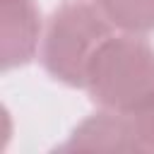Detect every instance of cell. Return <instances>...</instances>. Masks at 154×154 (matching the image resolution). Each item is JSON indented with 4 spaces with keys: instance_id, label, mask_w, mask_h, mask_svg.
Returning a JSON list of instances; mask_svg holds the SVG:
<instances>
[{
    "instance_id": "cell-1",
    "label": "cell",
    "mask_w": 154,
    "mask_h": 154,
    "mask_svg": "<svg viewBox=\"0 0 154 154\" xmlns=\"http://www.w3.org/2000/svg\"><path fill=\"white\" fill-rule=\"evenodd\" d=\"M84 89L101 108L140 111L154 99V46L140 34H111L89 60Z\"/></svg>"
},
{
    "instance_id": "cell-2",
    "label": "cell",
    "mask_w": 154,
    "mask_h": 154,
    "mask_svg": "<svg viewBox=\"0 0 154 154\" xmlns=\"http://www.w3.org/2000/svg\"><path fill=\"white\" fill-rule=\"evenodd\" d=\"M111 31L113 24L96 2L67 0L51 14L43 29L38 48L43 70L67 87L84 89L89 60Z\"/></svg>"
},
{
    "instance_id": "cell-3",
    "label": "cell",
    "mask_w": 154,
    "mask_h": 154,
    "mask_svg": "<svg viewBox=\"0 0 154 154\" xmlns=\"http://www.w3.org/2000/svg\"><path fill=\"white\" fill-rule=\"evenodd\" d=\"M41 12L34 0H0L2 70L31 63L41 48Z\"/></svg>"
},
{
    "instance_id": "cell-4",
    "label": "cell",
    "mask_w": 154,
    "mask_h": 154,
    "mask_svg": "<svg viewBox=\"0 0 154 154\" xmlns=\"http://www.w3.org/2000/svg\"><path fill=\"white\" fill-rule=\"evenodd\" d=\"M140 149L130 113L101 108L75 128L63 149Z\"/></svg>"
},
{
    "instance_id": "cell-5",
    "label": "cell",
    "mask_w": 154,
    "mask_h": 154,
    "mask_svg": "<svg viewBox=\"0 0 154 154\" xmlns=\"http://www.w3.org/2000/svg\"><path fill=\"white\" fill-rule=\"evenodd\" d=\"M106 19L128 34L154 31V0H96Z\"/></svg>"
},
{
    "instance_id": "cell-6",
    "label": "cell",
    "mask_w": 154,
    "mask_h": 154,
    "mask_svg": "<svg viewBox=\"0 0 154 154\" xmlns=\"http://www.w3.org/2000/svg\"><path fill=\"white\" fill-rule=\"evenodd\" d=\"M140 152H154V99L140 111L130 113Z\"/></svg>"
}]
</instances>
